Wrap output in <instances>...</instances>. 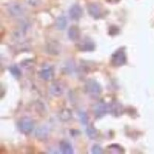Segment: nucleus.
Returning <instances> with one entry per match:
<instances>
[{"label": "nucleus", "instance_id": "7", "mask_svg": "<svg viewBox=\"0 0 154 154\" xmlns=\"http://www.w3.org/2000/svg\"><path fill=\"white\" fill-rule=\"evenodd\" d=\"M88 11L91 16L93 18L99 19L102 16V8L101 6L97 3H91L88 6Z\"/></svg>", "mask_w": 154, "mask_h": 154}, {"label": "nucleus", "instance_id": "6", "mask_svg": "<svg viewBox=\"0 0 154 154\" xmlns=\"http://www.w3.org/2000/svg\"><path fill=\"white\" fill-rule=\"evenodd\" d=\"M109 112L115 116V117H118V116H121V114L123 113V106L121 105V103H119L117 101V100H113V101H111L109 103Z\"/></svg>", "mask_w": 154, "mask_h": 154}, {"label": "nucleus", "instance_id": "10", "mask_svg": "<svg viewBox=\"0 0 154 154\" xmlns=\"http://www.w3.org/2000/svg\"><path fill=\"white\" fill-rule=\"evenodd\" d=\"M53 75H54V72H53V68L52 67H48L45 68L43 69L40 70L39 76L41 79H43L45 81H50L53 78Z\"/></svg>", "mask_w": 154, "mask_h": 154}, {"label": "nucleus", "instance_id": "4", "mask_svg": "<svg viewBox=\"0 0 154 154\" xmlns=\"http://www.w3.org/2000/svg\"><path fill=\"white\" fill-rule=\"evenodd\" d=\"M92 110L96 118H102L109 112V106L104 101H99L93 106Z\"/></svg>", "mask_w": 154, "mask_h": 154}, {"label": "nucleus", "instance_id": "1", "mask_svg": "<svg viewBox=\"0 0 154 154\" xmlns=\"http://www.w3.org/2000/svg\"><path fill=\"white\" fill-rule=\"evenodd\" d=\"M85 91L91 98H97L102 92V88L97 81L90 79L85 84Z\"/></svg>", "mask_w": 154, "mask_h": 154}, {"label": "nucleus", "instance_id": "8", "mask_svg": "<svg viewBox=\"0 0 154 154\" xmlns=\"http://www.w3.org/2000/svg\"><path fill=\"white\" fill-rule=\"evenodd\" d=\"M69 17L72 20L77 21V20H79L83 15V9L78 4H74L69 8Z\"/></svg>", "mask_w": 154, "mask_h": 154}, {"label": "nucleus", "instance_id": "22", "mask_svg": "<svg viewBox=\"0 0 154 154\" xmlns=\"http://www.w3.org/2000/svg\"><path fill=\"white\" fill-rule=\"evenodd\" d=\"M29 4H31L32 6H36L39 3V0H27Z\"/></svg>", "mask_w": 154, "mask_h": 154}, {"label": "nucleus", "instance_id": "19", "mask_svg": "<svg viewBox=\"0 0 154 154\" xmlns=\"http://www.w3.org/2000/svg\"><path fill=\"white\" fill-rule=\"evenodd\" d=\"M10 72L11 73V75H13L14 78H20L21 77V70L18 67L15 66V65L10 68Z\"/></svg>", "mask_w": 154, "mask_h": 154}, {"label": "nucleus", "instance_id": "2", "mask_svg": "<svg viewBox=\"0 0 154 154\" xmlns=\"http://www.w3.org/2000/svg\"><path fill=\"white\" fill-rule=\"evenodd\" d=\"M110 63L113 67H121L127 63V55L125 51L122 49L117 50L115 52L112 53Z\"/></svg>", "mask_w": 154, "mask_h": 154}, {"label": "nucleus", "instance_id": "17", "mask_svg": "<svg viewBox=\"0 0 154 154\" xmlns=\"http://www.w3.org/2000/svg\"><path fill=\"white\" fill-rule=\"evenodd\" d=\"M86 132H87L88 137L91 138V139H95L97 137V135H98L97 129L94 128V126L92 125V124H91V125H88V127L86 128Z\"/></svg>", "mask_w": 154, "mask_h": 154}, {"label": "nucleus", "instance_id": "15", "mask_svg": "<svg viewBox=\"0 0 154 154\" xmlns=\"http://www.w3.org/2000/svg\"><path fill=\"white\" fill-rule=\"evenodd\" d=\"M9 11L13 16H20L23 14V8L18 4H11L9 7Z\"/></svg>", "mask_w": 154, "mask_h": 154}, {"label": "nucleus", "instance_id": "12", "mask_svg": "<svg viewBox=\"0 0 154 154\" xmlns=\"http://www.w3.org/2000/svg\"><path fill=\"white\" fill-rule=\"evenodd\" d=\"M59 149L64 154H72L74 153L73 147L68 141H62L59 144Z\"/></svg>", "mask_w": 154, "mask_h": 154}, {"label": "nucleus", "instance_id": "21", "mask_svg": "<svg viewBox=\"0 0 154 154\" xmlns=\"http://www.w3.org/2000/svg\"><path fill=\"white\" fill-rule=\"evenodd\" d=\"M91 152L94 153V154H99V153H103V149H102V147L100 146L99 145H94L92 146V149H91Z\"/></svg>", "mask_w": 154, "mask_h": 154}, {"label": "nucleus", "instance_id": "14", "mask_svg": "<svg viewBox=\"0 0 154 154\" xmlns=\"http://www.w3.org/2000/svg\"><path fill=\"white\" fill-rule=\"evenodd\" d=\"M68 25V20H67V17L65 15H60L57 17V19L55 21V27L59 31H64L66 29Z\"/></svg>", "mask_w": 154, "mask_h": 154}, {"label": "nucleus", "instance_id": "13", "mask_svg": "<svg viewBox=\"0 0 154 154\" xmlns=\"http://www.w3.org/2000/svg\"><path fill=\"white\" fill-rule=\"evenodd\" d=\"M68 36L69 40L77 41L80 38V29L76 26H72L68 31Z\"/></svg>", "mask_w": 154, "mask_h": 154}, {"label": "nucleus", "instance_id": "18", "mask_svg": "<svg viewBox=\"0 0 154 154\" xmlns=\"http://www.w3.org/2000/svg\"><path fill=\"white\" fill-rule=\"evenodd\" d=\"M108 149H109V151L111 153H124V149H123V147L119 145H117V144H113V145H110L109 146Z\"/></svg>", "mask_w": 154, "mask_h": 154}, {"label": "nucleus", "instance_id": "20", "mask_svg": "<svg viewBox=\"0 0 154 154\" xmlns=\"http://www.w3.org/2000/svg\"><path fill=\"white\" fill-rule=\"evenodd\" d=\"M78 116H79L81 124H83V125H87L88 121V114L86 113V112L83 111V110H80L78 112Z\"/></svg>", "mask_w": 154, "mask_h": 154}, {"label": "nucleus", "instance_id": "5", "mask_svg": "<svg viewBox=\"0 0 154 154\" xmlns=\"http://www.w3.org/2000/svg\"><path fill=\"white\" fill-rule=\"evenodd\" d=\"M77 49L80 51H93L95 50V44L91 38L85 37L77 44Z\"/></svg>", "mask_w": 154, "mask_h": 154}, {"label": "nucleus", "instance_id": "9", "mask_svg": "<svg viewBox=\"0 0 154 154\" xmlns=\"http://www.w3.org/2000/svg\"><path fill=\"white\" fill-rule=\"evenodd\" d=\"M64 92V87L62 86L61 83L59 82H53L50 87V93L51 95L59 97L61 96Z\"/></svg>", "mask_w": 154, "mask_h": 154}, {"label": "nucleus", "instance_id": "3", "mask_svg": "<svg viewBox=\"0 0 154 154\" xmlns=\"http://www.w3.org/2000/svg\"><path fill=\"white\" fill-rule=\"evenodd\" d=\"M33 128H34V125L31 118H28V117L22 118L18 122V128L23 134H26V135L29 134L33 130Z\"/></svg>", "mask_w": 154, "mask_h": 154}, {"label": "nucleus", "instance_id": "11", "mask_svg": "<svg viewBox=\"0 0 154 154\" xmlns=\"http://www.w3.org/2000/svg\"><path fill=\"white\" fill-rule=\"evenodd\" d=\"M49 133H50V129L48 127L41 126L36 129V131H35V136H36V138L39 140H46L48 138Z\"/></svg>", "mask_w": 154, "mask_h": 154}, {"label": "nucleus", "instance_id": "16", "mask_svg": "<svg viewBox=\"0 0 154 154\" xmlns=\"http://www.w3.org/2000/svg\"><path fill=\"white\" fill-rule=\"evenodd\" d=\"M59 118H60V120L63 121V122H68L72 119V111H70L69 109H63L60 110L58 114Z\"/></svg>", "mask_w": 154, "mask_h": 154}]
</instances>
